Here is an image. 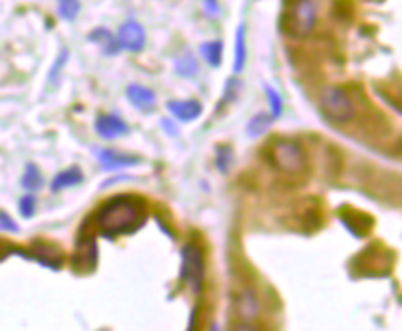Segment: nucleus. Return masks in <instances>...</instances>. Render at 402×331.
Wrapping results in <instances>:
<instances>
[{"mask_svg":"<svg viewBox=\"0 0 402 331\" xmlns=\"http://www.w3.org/2000/svg\"><path fill=\"white\" fill-rule=\"evenodd\" d=\"M175 73L183 78L197 77V73H200V64H197V60L194 58V54H192L190 50L183 53L181 56H177L175 58Z\"/></svg>","mask_w":402,"mask_h":331,"instance_id":"22","label":"nucleus"},{"mask_svg":"<svg viewBox=\"0 0 402 331\" xmlns=\"http://www.w3.org/2000/svg\"><path fill=\"white\" fill-rule=\"evenodd\" d=\"M166 110L175 117L177 121L192 123L203 114V107L196 99H185V101H168Z\"/></svg>","mask_w":402,"mask_h":331,"instance_id":"14","label":"nucleus"},{"mask_svg":"<svg viewBox=\"0 0 402 331\" xmlns=\"http://www.w3.org/2000/svg\"><path fill=\"white\" fill-rule=\"evenodd\" d=\"M233 315L239 322L242 324H248V322H254L255 318L261 315V302H259V294L250 285H244V287L237 288L233 293Z\"/></svg>","mask_w":402,"mask_h":331,"instance_id":"9","label":"nucleus"},{"mask_svg":"<svg viewBox=\"0 0 402 331\" xmlns=\"http://www.w3.org/2000/svg\"><path fill=\"white\" fill-rule=\"evenodd\" d=\"M15 254L23 255V257L30 259V261H36L41 266L50 268V270H60V268L64 266V254H62V249L56 244L47 242V240H34V242L30 244L28 249L15 248Z\"/></svg>","mask_w":402,"mask_h":331,"instance_id":"8","label":"nucleus"},{"mask_svg":"<svg viewBox=\"0 0 402 331\" xmlns=\"http://www.w3.org/2000/svg\"><path fill=\"white\" fill-rule=\"evenodd\" d=\"M82 180H84L82 170H80L79 166H71L67 170L60 171V173L54 175L53 183H50V190H53L54 194H58V192L65 190V188L80 185Z\"/></svg>","mask_w":402,"mask_h":331,"instance_id":"16","label":"nucleus"},{"mask_svg":"<svg viewBox=\"0 0 402 331\" xmlns=\"http://www.w3.org/2000/svg\"><path fill=\"white\" fill-rule=\"evenodd\" d=\"M95 156H97L99 164L104 171H118L125 170V168H133L142 162V158L136 155H125L116 149H95Z\"/></svg>","mask_w":402,"mask_h":331,"instance_id":"12","label":"nucleus"},{"mask_svg":"<svg viewBox=\"0 0 402 331\" xmlns=\"http://www.w3.org/2000/svg\"><path fill=\"white\" fill-rule=\"evenodd\" d=\"M80 0H58V15L64 21H75L79 17Z\"/></svg>","mask_w":402,"mask_h":331,"instance_id":"27","label":"nucleus"},{"mask_svg":"<svg viewBox=\"0 0 402 331\" xmlns=\"http://www.w3.org/2000/svg\"><path fill=\"white\" fill-rule=\"evenodd\" d=\"M242 89V82L239 78H229L226 82V88H224V95L220 99V104L214 108V114H220L222 108L231 104V102H235L237 97H239V93Z\"/></svg>","mask_w":402,"mask_h":331,"instance_id":"25","label":"nucleus"},{"mask_svg":"<svg viewBox=\"0 0 402 331\" xmlns=\"http://www.w3.org/2000/svg\"><path fill=\"white\" fill-rule=\"evenodd\" d=\"M99 261L97 240L92 233H86L84 225L80 227V234L75 244V254L71 257V266L77 273H92L95 272Z\"/></svg>","mask_w":402,"mask_h":331,"instance_id":"7","label":"nucleus"},{"mask_svg":"<svg viewBox=\"0 0 402 331\" xmlns=\"http://www.w3.org/2000/svg\"><path fill=\"white\" fill-rule=\"evenodd\" d=\"M298 222L304 225L305 231H317L322 225V212H320L319 203L308 205L300 207L298 212Z\"/></svg>","mask_w":402,"mask_h":331,"instance_id":"20","label":"nucleus"},{"mask_svg":"<svg viewBox=\"0 0 402 331\" xmlns=\"http://www.w3.org/2000/svg\"><path fill=\"white\" fill-rule=\"evenodd\" d=\"M200 54L209 67H222V62H224V43H222L220 39L205 41V43L200 45Z\"/></svg>","mask_w":402,"mask_h":331,"instance_id":"17","label":"nucleus"},{"mask_svg":"<svg viewBox=\"0 0 402 331\" xmlns=\"http://www.w3.org/2000/svg\"><path fill=\"white\" fill-rule=\"evenodd\" d=\"M265 93L270 102V117H272V121H278L281 114H283V99H281V95L278 93V89H274L272 86H268V84H265Z\"/></svg>","mask_w":402,"mask_h":331,"instance_id":"26","label":"nucleus"},{"mask_svg":"<svg viewBox=\"0 0 402 331\" xmlns=\"http://www.w3.org/2000/svg\"><path fill=\"white\" fill-rule=\"evenodd\" d=\"M162 127L166 129V132H168V134H170V136H177V134H179V132H177L175 125L168 121V119H162Z\"/></svg>","mask_w":402,"mask_h":331,"instance_id":"32","label":"nucleus"},{"mask_svg":"<svg viewBox=\"0 0 402 331\" xmlns=\"http://www.w3.org/2000/svg\"><path fill=\"white\" fill-rule=\"evenodd\" d=\"M36 205H38V201H36L34 194L23 195L19 200L21 216H23V218H32V216L36 215Z\"/></svg>","mask_w":402,"mask_h":331,"instance_id":"28","label":"nucleus"},{"mask_svg":"<svg viewBox=\"0 0 402 331\" xmlns=\"http://www.w3.org/2000/svg\"><path fill=\"white\" fill-rule=\"evenodd\" d=\"M119 49L129 50V53H140L146 47V30L138 21H127L119 26L118 32Z\"/></svg>","mask_w":402,"mask_h":331,"instance_id":"11","label":"nucleus"},{"mask_svg":"<svg viewBox=\"0 0 402 331\" xmlns=\"http://www.w3.org/2000/svg\"><path fill=\"white\" fill-rule=\"evenodd\" d=\"M285 19H287L285 32L290 38H308L319 19V0H295Z\"/></svg>","mask_w":402,"mask_h":331,"instance_id":"6","label":"nucleus"},{"mask_svg":"<svg viewBox=\"0 0 402 331\" xmlns=\"http://www.w3.org/2000/svg\"><path fill=\"white\" fill-rule=\"evenodd\" d=\"M203 8L211 17H216L220 13V6H218V0H203Z\"/></svg>","mask_w":402,"mask_h":331,"instance_id":"30","label":"nucleus"},{"mask_svg":"<svg viewBox=\"0 0 402 331\" xmlns=\"http://www.w3.org/2000/svg\"><path fill=\"white\" fill-rule=\"evenodd\" d=\"M272 123L274 121H272L270 114H257V116L251 117L250 123L246 125V132H248V136L250 138H259L268 131Z\"/></svg>","mask_w":402,"mask_h":331,"instance_id":"24","label":"nucleus"},{"mask_svg":"<svg viewBox=\"0 0 402 331\" xmlns=\"http://www.w3.org/2000/svg\"><path fill=\"white\" fill-rule=\"evenodd\" d=\"M265 158L268 164L287 177L304 175L308 171V153L296 140L276 138L265 146Z\"/></svg>","mask_w":402,"mask_h":331,"instance_id":"2","label":"nucleus"},{"mask_svg":"<svg viewBox=\"0 0 402 331\" xmlns=\"http://www.w3.org/2000/svg\"><path fill=\"white\" fill-rule=\"evenodd\" d=\"M125 95H127L129 102L140 112H151L157 107V93L142 84H131Z\"/></svg>","mask_w":402,"mask_h":331,"instance_id":"15","label":"nucleus"},{"mask_svg":"<svg viewBox=\"0 0 402 331\" xmlns=\"http://www.w3.org/2000/svg\"><path fill=\"white\" fill-rule=\"evenodd\" d=\"M148 201L134 194H119L104 201L94 215V225L104 239L129 237L148 222Z\"/></svg>","mask_w":402,"mask_h":331,"instance_id":"1","label":"nucleus"},{"mask_svg":"<svg viewBox=\"0 0 402 331\" xmlns=\"http://www.w3.org/2000/svg\"><path fill=\"white\" fill-rule=\"evenodd\" d=\"M393 261L395 257L391 249L384 248L380 242H373L352 259L350 268L354 278H386L391 272Z\"/></svg>","mask_w":402,"mask_h":331,"instance_id":"3","label":"nucleus"},{"mask_svg":"<svg viewBox=\"0 0 402 331\" xmlns=\"http://www.w3.org/2000/svg\"><path fill=\"white\" fill-rule=\"evenodd\" d=\"M248 60V47H246V26L239 25L235 32V60H233V73L241 75Z\"/></svg>","mask_w":402,"mask_h":331,"instance_id":"18","label":"nucleus"},{"mask_svg":"<svg viewBox=\"0 0 402 331\" xmlns=\"http://www.w3.org/2000/svg\"><path fill=\"white\" fill-rule=\"evenodd\" d=\"M235 164V153H233V147L227 146V143H220L216 146L214 149V166L216 170L220 171L222 175H227Z\"/></svg>","mask_w":402,"mask_h":331,"instance_id":"21","label":"nucleus"},{"mask_svg":"<svg viewBox=\"0 0 402 331\" xmlns=\"http://www.w3.org/2000/svg\"><path fill=\"white\" fill-rule=\"evenodd\" d=\"M21 231V227L17 225L13 218H11L8 212L0 210V233H10V234H17Z\"/></svg>","mask_w":402,"mask_h":331,"instance_id":"29","label":"nucleus"},{"mask_svg":"<svg viewBox=\"0 0 402 331\" xmlns=\"http://www.w3.org/2000/svg\"><path fill=\"white\" fill-rule=\"evenodd\" d=\"M341 224L344 225V229L349 231L352 237L356 239H365L374 227V218L363 210L354 209V207H347L344 205L343 209H339L337 212Z\"/></svg>","mask_w":402,"mask_h":331,"instance_id":"10","label":"nucleus"},{"mask_svg":"<svg viewBox=\"0 0 402 331\" xmlns=\"http://www.w3.org/2000/svg\"><path fill=\"white\" fill-rule=\"evenodd\" d=\"M11 254H15L13 246H10V244H6V242H2V240H0V263H2V261H6V259H8V255H11Z\"/></svg>","mask_w":402,"mask_h":331,"instance_id":"31","label":"nucleus"},{"mask_svg":"<svg viewBox=\"0 0 402 331\" xmlns=\"http://www.w3.org/2000/svg\"><path fill=\"white\" fill-rule=\"evenodd\" d=\"M320 112L328 121L335 123V125H347L356 117V104L347 93V89L332 86V88L324 89L322 97H320Z\"/></svg>","mask_w":402,"mask_h":331,"instance_id":"5","label":"nucleus"},{"mask_svg":"<svg viewBox=\"0 0 402 331\" xmlns=\"http://www.w3.org/2000/svg\"><path fill=\"white\" fill-rule=\"evenodd\" d=\"M88 39L92 41V43L99 45L101 49H103L104 54H108V56H112V54H118L119 50V45H118V39L114 38L112 32H108L107 28H95L94 32H89L88 34Z\"/></svg>","mask_w":402,"mask_h":331,"instance_id":"19","label":"nucleus"},{"mask_svg":"<svg viewBox=\"0 0 402 331\" xmlns=\"http://www.w3.org/2000/svg\"><path fill=\"white\" fill-rule=\"evenodd\" d=\"M21 185L23 188L28 192H38L43 186V177H41L40 168L32 162H28L25 168V173H23V179H21Z\"/></svg>","mask_w":402,"mask_h":331,"instance_id":"23","label":"nucleus"},{"mask_svg":"<svg viewBox=\"0 0 402 331\" xmlns=\"http://www.w3.org/2000/svg\"><path fill=\"white\" fill-rule=\"evenodd\" d=\"M95 132L103 140H118L129 134V125L116 114H101L95 119Z\"/></svg>","mask_w":402,"mask_h":331,"instance_id":"13","label":"nucleus"},{"mask_svg":"<svg viewBox=\"0 0 402 331\" xmlns=\"http://www.w3.org/2000/svg\"><path fill=\"white\" fill-rule=\"evenodd\" d=\"M205 254L200 244L190 240L181 248V270H179V281L188 285L192 294L200 296L205 287Z\"/></svg>","mask_w":402,"mask_h":331,"instance_id":"4","label":"nucleus"}]
</instances>
